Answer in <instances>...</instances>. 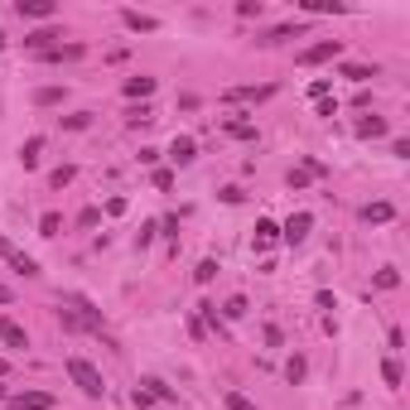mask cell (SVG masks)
Here are the masks:
<instances>
[{
  "label": "cell",
  "instance_id": "obj_1",
  "mask_svg": "<svg viewBox=\"0 0 410 410\" xmlns=\"http://www.w3.org/2000/svg\"><path fill=\"white\" fill-rule=\"evenodd\" d=\"M68 377H73V386L87 396V401H102L106 396V382H102V372L87 362V357H68Z\"/></svg>",
  "mask_w": 410,
  "mask_h": 410
},
{
  "label": "cell",
  "instance_id": "obj_2",
  "mask_svg": "<svg viewBox=\"0 0 410 410\" xmlns=\"http://www.w3.org/2000/svg\"><path fill=\"white\" fill-rule=\"evenodd\" d=\"M0 261H10V271H19V275H39V261L24 256V251H15L5 237H0Z\"/></svg>",
  "mask_w": 410,
  "mask_h": 410
},
{
  "label": "cell",
  "instance_id": "obj_3",
  "mask_svg": "<svg viewBox=\"0 0 410 410\" xmlns=\"http://www.w3.org/2000/svg\"><path fill=\"white\" fill-rule=\"evenodd\" d=\"M338 53H343V44H338V39H323V44H314V49H305V53H300V63H305V68H314V63L338 58Z\"/></svg>",
  "mask_w": 410,
  "mask_h": 410
},
{
  "label": "cell",
  "instance_id": "obj_4",
  "mask_svg": "<svg viewBox=\"0 0 410 410\" xmlns=\"http://www.w3.org/2000/svg\"><path fill=\"white\" fill-rule=\"evenodd\" d=\"M10 406H15V410H53L58 401H53V391H19Z\"/></svg>",
  "mask_w": 410,
  "mask_h": 410
},
{
  "label": "cell",
  "instance_id": "obj_5",
  "mask_svg": "<svg viewBox=\"0 0 410 410\" xmlns=\"http://www.w3.org/2000/svg\"><path fill=\"white\" fill-rule=\"evenodd\" d=\"M309 227H314V212H295V217H290V222L280 227V237L300 246V241H305V237H309Z\"/></svg>",
  "mask_w": 410,
  "mask_h": 410
},
{
  "label": "cell",
  "instance_id": "obj_6",
  "mask_svg": "<svg viewBox=\"0 0 410 410\" xmlns=\"http://www.w3.org/2000/svg\"><path fill=\"white\" fill-rule=\"evenodd\" d=\"M15 10H19L24 19H53V15H58V5H53V0H19Z\"/></svg>",
  "mask_w": 410,
  "mask_h": 410
},
{
  "label": "cell",
  "instance_id": "obj_7",
  "mask_svg": "<svg viewBox=\"0 0 410 410\" xmlns=\"http://www.w3.org/2000/svg\"><path fill=\"white\" fill-rule=\"evenodd\" d=\"M121 24L135 29V34H155V29H160V19H155V15H140V10H121Z\"/></svg>",
  "mask_w": 410,
  "mask_h": 410
},
{
  "label": "cell",
  "instance_id": "obj_8",
  "mask_svg": "<svg viewBox=\"0 0 410 410\" xmlns=\"http://www.w3.org/2000/svg\"><path fill=\"white\" fill-rule=\"evenodd\" d=\"M39 58H44V63H78V58H83V44H53V49H44Z\"/></svg>",
  "mask_w": 410,
  "mask_h": 410
},
{
  "label": "cell",
  "instance_id": "obj_9",
  "mask_svg": "<svg viewBox=\"0 0 410 410\" xmlns=\"http://www.w3.org/2000/svg\"><path fill=\"white\" fill-rule=\"evenodd\" d=\"M169 160H174V164H194V160H198V145H194V135H174V145H169Z\"/></svg>",
  "mask_w": 410,
  "mask_h": 410
},
{
  "label": "cell",
  "instance_id": "obj_10",
  "mask_svg": "<svg viewBox=\"0 0 410 410\" xmlns=\"http://www.w3.org/2000/svg\"><path fill=\"white\" fill-rule=\"evenodd\" d=\"M0 343H5V348H29V333L5 314V318H0Z\"/></svg>",
  "mask_w": 410,
  "mask_h": 410
},
{
  "label": "cell",
  "instance_id": "obj_11",
  "mask_svg": "<svg viewBox=\"0 0 410 410\" xmlns=\"http://www.w3.org/2000/svg\"><path fill=\"white\" fill-rule=\"evenodd\" d=\"M343 78L362 87V83H372V78H377V68H372V63H343Z\"/></svg>",
  "mask_w": 410,
  "mask_h": 410
},
{
  "label": "cell",
  "instance_id": "obj_12",
  "mask_svg": "<svg viewBox=\"0 0 410 410\" xmlns=\"http://www.w3.org/2000/svg\"><path fill=\"white\" fill-rule=\"evenodd\" d=\"M271 97V87H232L227 92V102H266Z\"/></svg>",
  "mask_w": 410,
  "mask_h": 410
},
{
  "label": "cell",
  "instance_id": "obj_13",
  "mask_svg": "<svg viewBox=\"0 0 410 410\" xmlns=\"http://www.w3.org/2000/svg\"><path fill=\"white\" fill-rule=\"evenodd\" d=\"M357 135H362V140H377V135H386V121H382V116H362V121H357Z\"/></svg>",
  "mask_w": 410,
  "mask_h": 410
},
{
  "label": "cell",
  "instance_id": "obj_14",
  "mask_svg": "<svg viewBox=\"0 0 410 410\" xmlns=\"http://www.w3.org/2000/svg\"><path fill=\"white\" fill-rule=\"evenodd\" d=\"M39 150H44V135H29V140L19 145V160H24V169H34V164H39Z\"/></svg>",
  "mask_w": 410,
  "mask_h": 410
},
{
  "label": "cell",
  "instance_id": "obj_15",
  "mask_svg": "<svg viewBox=\"0 0 410 410\" xmlns=\"http://www.w3.org/2000/svg\"><path fill=\"white\" fill-rule=\"evenodd\" d=\"M391 217H396V207L391 203H367L362 207V222H391Z\"/></svg>",
  "mask_w": 410,
  "mask_h": 410
},
{
  "label": "cell",
  "instance_id": "obj_16",
  "mask_svg": "<svg viewBox=\"0 0 410 410\" xmlns=\"http://www.w3.org/2000/svg\"><path fill=\"white\" fill-rule=\"evenodd\" d=\"M155 92V78H126V97L135 102V97H150Z\"/></svg>",
  "mask_w": 410,
  "mask_h": 410
},
{
  "label": "cell",
  "instance_id": "obj_17",
  "mask_svg": "<svg viewBox=\"0 0 410 410\" xmlns=\"http://www.w3.org/2000/svg\"><path fill=\"white\" fill-rule=\"evenodd\" d=\"M140 386H145V391H150V396H155V401H174V386H164V382H160V377H145V382H140Z\"/></svg>",
  "mask_w": 410,
  "mask_h": 410
},
{
  "label": "cell",
  "instance_id": "obj_18",
  "mask_svg": "<svg viewBox=\"0 0 410 410\" xmlns=\"http://www.w3.org/2000/svg\"><path fill=\"white\" fill-rule=\"evenodd\" d=\"M295 34H300V24H275V29H271L261 44H285V39H295Z\"/></svg>",
  "mask_w": 410,
  "mask_h": 410
},
{
  "label": "cell",
  "instance_id": "obj_19",
  "mask_svg": "<svg viewBox=\"0 0 410 410\" xmlns=\"http://www.w3.org/2000/svg\"><path fill=\"white\" fill-rule=\"evenodd\" d=\"M227 135H237V140H256V126H251V121H227Z\"/></svg>",
  "mask_w": 410,
  "mask_h": 410
},
{
  "label": "cell",
  "instance_id": "obj_20",
  "mask_svg": "<svg viewBox=\"0 0 410 410\" xmlns=\"http://www.w3.org/2000/svg\"><path fill=\"white\" fill-rule=\"evenodd\" d=\"M58 227H63L58 212H44V217H39V237H58Z\"/></svg>",
  "mask_w": 410,
  "mask_h": 410
},
{
  "label": "cell",
  "instance_id": "obj_21",
  "mask_svg": "<svg viewBox=\"0 0 410 410\" xmlns=\"http://www.w3.org/2000/svg\"><path fill=\"white\" fill-rule=\"evenodd\" d=\"M275 237H280V227H275V222H266V217H261V222H256V241H261V246H271V241H275Z\"/></svg>",
  "mask_w": 410,
  "mask_h": 410
},
{
  "label": "cell",
  "instance_id": "obj_22",
  "mask_svg": "<svg viewBox=\"0 0 410 410\" xmlns=\"http://www.w3.org/2000/svg\"><path fill=\"white\" fill-rule=\"evenodd\" d=\"M145 121H155L150 106H130V111H126V126H145Z\"/></svg>",
  "mask_w": 410,
  "mask_h": 410
},
{
  "label": "cell",
  "instance_id": "obj_23",
  "mask_svg": "<svg viewBox=\"0 0 410 410\" xmlns=\"http://www.w3.org/2000/svg\"><path fill=\"white\" fill-rule=\"evenodd\" d=\"M382 377H386V386H401V362L386 357V362H382Z\"/></svg>",
  "mask_w": 410,
  "mask_h": 410
},
{
  "label": "cell",
  "instance_id": "obj_24",
  "mask_svg": "<svg viewBox=\"0 0 410 410\" xmlns=\"http://www.w3.org/2000/svg\"><path fill=\"white\" fill-rule=\"evenodd\" d=\"M73 174H78V169H73V164H63V169H53V174H49V184H53V189H63V184H73Z\"/></svg>",
  "mask_w": 410,
  "mask_h": 410
},
{
  "label": "cell",
  "instance_id": "obj_25",
  "mask_svg": "<svg viewBox=\"0 0 410 410\" xmlns=\"http://www.w3.org/2000/svg\"><path fill=\"white\" fill-rule=\"evenodd\" d=\"M285 377H290V382H305V357H300V352L285 362Z\"/></svg>",
  "mask_w": 410,
  "mask_h": 410
},
{
  "label": "cell",
  "instance_id": "obj_26",
  "mask_svg": "<svg viewBox=\"0 0 410 410\" xmlns=\"http://www.w3.org/2000/svg\"><path fill=\"white\" fill-rule=\"evenodd\" d=\"M34 102H39V106H58V102H63V87H44Z\"/></svg>",
  "mask_w": 410,
  "mask_h": 410
},
{
  "label": "cell",
  "instance_id": "obj_27",
  "mask_svg": "<svg viewBox=\"0 0 410 410\" xmlns=\"http://www.w3.org/2000/svg\"><path fill=\"white\" fill-rule=\"evenodd\" d=\"M227 410H256V401H246L241 391H227Z\"/></svg>",
  "mask_w": 410,
  "mask_h": 410
},
{
  "label": "cell",
  "instance_id": "obj_28",
  "mask_svg": "<svg viewBox=\"0 0 410 410\" xmlns=\"http://www.w3.org/2000/svg\"><path fill=\"white\" fill-rule=\"evenodd\" d=\"M309 97H314V102H328V78H314V83H309Z\"/></svg>",
  "mask_w": 410,
  "mask_h": 410
},
{
  "label": "cell",
  "instance_id": "obj_29",
  "mask_svg": "<svg viewBox=\"0 0 410 410\" xmlns=\"http://www.w3.org/2000/svg\"><path fill=\"white\" fill-rule=\"evenodd\" d=\"M377 285H382V290H396V285H401V275L386 266V271H377Z\"/></svg>",
  "mask_w": 410,
  "mask_h": 410
},
{
  "label": "cell",
  "instance_id": "obj_30",
  "mask_svg": "<svg viewBox=\"0 0 410 410\" xmlns=\"http://www.w3.org/2000/svg\"><path fill=\"white\" fill-rule=\"evenodd\" d=\"M212 275H217V261H203V266H198V271H194V280H198V285H207V280H212Z\"/></svg>",
  "mask_w": 410,
  "mask_h": 410
},
{
  "label": "cell",
  "instance_id": "obj_31",
  "mask_svg": "<svg viewBox=\"0 0 410 410\" xmlns=\"http://www.w3.org/2000/svg\"><path fill=\"white\" fill-rule=\"evenodd\" d=\"M63 126H68V130H87V126H92V116H87V111H78V116H68Z\"/></svg>",
  "mask_w": 410,
  "mask_h": 410
},
{
  "label": "cell",
  "instance_id": "obj_32",
  "mask_svg": "<svg viewBox=\"0 0 410 410\" xmlns=\"http://www.w3.org/2000/svg\"><path fill=\"white\" fill-rule=\"evenodd\" d=\"M130 401H135V410H150V406H155V396H150L145 386H135V396H130Z\"/></svg>",
  "mask_w": 410,
  "mask_h": 410
},
{
  "label": "cell",
  "instance_id": "obj_33",
  "mask_svg": "<svg viewBox=\"0 0 410 410\" xmlns=\"http://www.w3.org/2000/svg\"><path fill=\"white\" fill-rule=\"evenodd\" d=\"M222 314H227V318H241V314H246V300H241V295H237V300H227Z\"/></svg>",
  "mask_w": 410,
  "mask_h": 410
},
{
  "label": "cell",
  "instance_id": "obj_34",
  "mask_svg": "<svg viewBox=\"0 0 410 410\" xmlns=\"http://www.w3.org/2000/svg\"><path fill=\"white\" fill-rule=\"evenodd\" d=\"M237 15H241V19H251V15H261V0H241V5H237Z\"/></svg>",
  "mask_w": 410,
  "mask_h": 410
},
{
  "label": "cell",
  "instance_id": "obj_35",
  "mask_svg": "<svg viewBox=\"0 0 410 410\" xmlns=\"http://www.w3.org/2000/svg\"><path fill=\"white\" fill-rule=\"evenodd\" d=\"M305 174H309V179H323L328 169H323V160H305Z\"/></svg>",
  "mask_w": 410,
  "mask_h": 410
},
{
  "label": "cell",
  "instance_id": "obj_36",
  "mask_svg": "<svg viewBox=\"0 0 410 410\" xmlns=\"http://www.w3.org/2000/svg\"><path fill=\"white\" fill-rule=\"evenodd\" d=\"M155 189H174V174L169 169H155Z\"/></svg>",
  "mask_w": 410,
  "mask_h": 410
},
{
  "label": "cell",
  "instance_id": "obj_37",
  "mask_svg": "<svg viewBox=\"0 0 410 410\" xmlns=\"http://www.w3.org/2000/svg\"><path fill=\"white\" fill-rule=\"evenodd\" d=\"M155 232H160V222H145V227H140V246H150V241H155Z\"/></svg>",
  "mask_w": 410,
  "mask_h": 410
},
{
  "label": "cell",
  "instance_id": "obj_38",
  "mask_svg": "<svg viewBox=\"0 0 410 410\" xmlns=\"http://www.w3.org/2000/svg\"><path fill=\"white\" fill-rule=\"evenodd\" d=\"M10 300H15V295H10V285H0V305H10Z\"/></svg>",
  "mask_w": 410,
  "mask_h": 410
},
{
  "label": "cell",
  "instance_id": "obj_39",
  "mask_svg": "<svg viewBox=\"0 0 410 410\" xmlns=\"http://www.w3.org/2000/svg\"><path fill=\"white\" fill-rule=\"evenodd\" d=\"M0 377H5V357H0Z\"/></svg>",
  "mask_w": 410,
  "mask_h": 410
},
{
  "label": "cell",
  "instance_id": "obj_40",
  "mask_svg": "<svg viewBox=\"0 0 410 410\" xmlns=\"http://www.w3.org/2000/svg\"><path fill=\"white\" fill-rule=\"evenodd\" d=\"M0 49H5V34H0Z\"/></svg>",
  "mask_w": 410,
  "mask_h": 410
}]
</instances>
